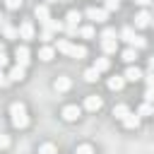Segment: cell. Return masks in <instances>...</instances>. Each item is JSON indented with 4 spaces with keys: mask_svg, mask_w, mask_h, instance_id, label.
Returning <instances> with one entry per match:
<instances>
[{
    "mask_svg": "<svg viewBox=\"0 0 154 154\" xmlns=\"http://www.w3.org/2000/svg\"><path fill=\"white\" fill-rule=\"evenodd\" d=\"M55 48H58L60 53L70 55V58H77V60L87 58V48H84V46H77V43H72V41H67V38H58Z\"/></svg>",
    "mask_w": 154,
    "mask_h": 154,
    "instance_id": "1",
    "label": "cell"
},
{
    "mask_svg": "<svg viewBox=\"0 0 154 154\" xmlns=\"http://www.w3.org/2000/svg\"><path fill=\"white\" fill-rule=\"evenodd\" d=\"M10 116H12V125L14 128H26L29 125V116H26V108H24V103H12L10 106Z\"/></svg>",
    "mask_w": 154,
    "mask_h": 154,
    "instance_id": "2",
    "label": "cell"
},
{
    "mask_svg": "<svg viewBox=\"0 0 154 154\" xmlns=\"http://www.w3.org/2000/svg\"><path fill=\"white\" fill-rule=\"evenodd\" d=\"M84 14H87V19H91V22H106V19H108V12L101 10V7H89Z\"/></svg>",
    "mask_w": 154,
    "mask_h": 154,
    "instance_id": "3",
    "label": "cell"
},
{
    "mask_svg": "<svg viewBox=\"0 0 154 154\" xmlns=\"http://www.w3.org/2000/svg\"><path fill=\"white\" fill-rule=\"evenodd\" d=\"M14 58H17V65L26 67V65H29V60H31V53H29V48H26V46H17Z\"/></svg>",
    "mask_w": 154,
    "mask_h": 154,
    "instance_id": "4",
    "label": "cell"
},
{
    "mask_svg": "<svg viewBox=\"0 0 154 154\" xmlns=\"http://www.w3.org/2000/svg\"><path fill=\"white\" fill-rule=\"evenodd\" d=\"M0 31H2V36H5V38H17V36H19V29H14L5 17L0 19Z\"/></svg>",
    "mask_w": 154,
    "mask_h": 154,
    "instance_id": "5",
    "label": "cell"
},
{
    "mask_svg": "<svg viewBox=\"0 0 154 154\" xmlns=\"http://www.w3.org/2000/svg\"><path fill=\"white\" fill-rule=\"evenodd\" d=\"M19 38H24V41H31V38H34V24H31L29 19H24V22L19 24Z\"/></svg>",
    "mask_w": 154,
    "mask_h": 154,
    "instance_id": "6",
    "label": "cell"
},
{
    "mask_svg": "<svg viewBox=\"0 0 154 154\" xmlns=\"http://www.w3.org/2000/svg\"><path fill=\"white\" fill-rule=\"evenodd\" d=\"M128 82H140V79H144V72L137 67V65H130L128 70H125V75H123Z\"/></svg>",
    "mask_w": 154,
    "mask_h": 154,
    "instance_id": "7",
    "label": "cell"
},
{
    "mask_svg": "<svg viewBox=\"0 0 154 154\" xmlns=\"http://www.w3.org/2000/svg\"><path fill=\"white\" fill-rule=\"evenodd\" d=\"M149 24H152V14H149L147 10H142V12L135 14V26H137V29H144V26H149Z\"/></svg>",
    "mask_w": 154,
    "mask_h": 154,
    "instance_id": "8",
    "label": "cell"
},
{
    "mask_svg": "<svg viewBox=\"0 0 154 154\" xmlns=\"http://www.w3.org/2000/svg\"><path fill=\"white\" fill-rule=\"evenodd\" d=\"M101 103H103V101H101V96H96V94H89V96L84 99V108H87V111H99Z\"/></svg>",
    "mask_w": 154,
    "mask_h": 154,
    "instance_id": "9",
    "label": "cell"
},
{
    "mask_svg": "<svg viewBox=\"0 0 154 154\" xmlns=\"http://www.w3.org/2000/svg\"><path fill=\"white\" fill-rule=\"evenodd\" d=\"M34 14H36V19H38L41 24H46V22L51 19V12H48V5H36V10H34Z\"/></svg>",
    "mask_w": 154,
    "mask_h": 154,
    "instance_id": "10",
    "label": "cell"
},
{
    "mask_svg": "<svg viewBox=\"0 0 154 154\" xmlns=\"http://www.w3.org/2000/svg\"><path fill=\"white\" fill-rule=\"evenodd\" d=\"M123 87H125V77H123V75H116V77L108 79V89H111V91H120Z\"/></svg>",
    "mask_w": 154,
    "mask_h": 154,
    "instance_id": "11",
    "label": "cell"
},
{
    "mask_svg": "<svg viewBox=\"0 0 154 154\" xmlns=\"http://www.w3.org/2000/svg\"><path fill=\"white\" fill-rule=\"evenodd\" d=\"M79 113H82L79 106H65V108H63V118H65V120H77Z\"/></svg>",
    "mask_w": 154,
    "mask_h": 154,
    "instance_id": "12",
    "label": "cell"
},
{
    "mask_svg": "<svg viewBox=\"0 0 154 154\" xmlns=\"http://www.w3.org/2000/svg\"><path fill=\"white\" fill-rule=\"evenodd\" d=\"M43 29H48L51 34H55V31H63V29H65V22H60V19H48V22L43 24Z\"/></svg>",
    "mask_w": 154,
    "mask_h": 154,
    "instance_id": "13",
    "label": "cell"
},
{
    "mask_svg": "<svg viewBox=\"0 0 154 154\" xmlns=\"http://www.w3.org/2000/svg\"><path fill=\"white\" fill-rule=\"evenodd\" d=\"M101 48H103V53H116L118 51V38H101Z\"/></svg>",
    "mask_w": 154,
    "mask_h": 154,
    "instance_id": "14",
    "label": "cell"
},
{
    "mask_svg": "<svg viewBox=\"0 0 154 154\" xmlns=\"http://www.w3.org/2000/svg\"><path fill=\"white\" fill-rule=\"evenodd\" d=\"M135 36H137V34H135V29H132V26H123V31H120V38H123L125 43H130V46H132Z\"/></svg>",
    "mask_w": 154,
    "mask_h": 154,
    "instance_id": "15",
    "label": "cell"
},
{
    "mask_svg": "<svg viewBox=\"0 0 154 154\" xmlns=\"http://www.w3.org/2000/svg\"><path fill=\"white\" fill-rule=\"evenodd\" d=\"M7 77H10L12 82H22V79H24V67H22V65H14V67L10 70Z\"/></svg>",
    "mask_w": 154,
    "mask_h": 154,
    "instance_id": "16",
    "label": "cell"
},
{
    "mask_svg": "<svg viewBox=\"0 0 154 154\" xmlns=\"http://www.w3.org/2000/svg\"><path fill=\"white\" fill-rule=\"evenodd\" d=\"M123 125H125V128H130V130H132V128H137V125H140V116H137V113H128V116L123 118Z\"/></svg>",
    "mask_w": 154,
    "mask_h": 154,
    "instance_id": "17",
    "label": "cell"
},
{
    "mask_svg": "<svg viewBox=\"0 0 154 154\" xmlns=\"http://www.w3.org/2000/svg\"><path fill=\"white\" fill-rule=\"evenodd\" d=\"M53 55H55V48H51V46H43V48L38 51V58H41L43 63H48V60H53Z\"/></svg>",
    "mask_w": 154,
    "mask_h": 154,
    "instance_id": "18",
    "label": "cell"
},
{
    "mask_svg": "<svg viewBox=\"0 0 154 154\" xmlns=\"http://www.w3.org/2000/svg\"><path fill=\"white\" fill-rule=\"evenodd\" d=\"M120 58H123L125 63H135V60H137V51H135L132 46H128V48L120 53Z\"/></svg>",
    "mask_w": 154,
    "mask_h": 154,
    "instance_id": "19",
    "label": "cell"
},
{
    "mask_svg": "<svg viewBox=\"0 0 154 154\" xmlns=\"http://www.w3.org/2000/svg\"><path fill=\"white\" fill-rule=\"evenodd\" d=\"M53 89L55 91H67L70 89V77H58L55 84H53Z\"/></svg>",
    "mask_w": 154,
    "mask_h": 154,
    "instance_id": "20",
    "label": "cell"
},
{
    "mask_svg": "<svg viewBox=\"0 0 154 154\" xmlns=\"http://www.w3.org/2000/svg\"><path fill=\"white\" fill-rule=\"evenodd\" d=\"M94 67H96L99 72H103V70L111 67V60H108V58H96V60H94Z\"/></svg>",
    "mask_w": 154,
    "mask_h": 154,
    "instance_id": "21",
    "label": "cell"
},
{
    "mask_svg": "<svg viewBox=\"0 0 154 154\" xmlns=\"http://www.w3.org/2000/svg\"><path fill=\"white\" fill-rule=\"evenodd\" d=\"M128 113H130V108H128L125 103H118V106L113 108V116H116V118H120V120H123V118H125Z\"/></svg>",
    "mask_w": 154,
    "mask_h": 154,
    "instance_id": "22",
    "label": "cell"
},
{
    "mask_svg": "<svg viewBox=\"0 0 154 154\" xmlns=\"http://www.w3.org/2000/svg\"><path fill=\"white\" fill-rule=\"evenodd\" d=\"M79 19H82V12H77V10H70V12H67V17H65V22H67V24H77Z\"/></svg>",
    "mask_w": 154,
    "mask_h": 154,
    "instance_id": "23",
    "label": "cell"
},
{
    "mask_svg": "<svg viewBox=\"0 0 154 154\" xmlns=\"http://www.w3.org/2000/svg\"><path fill=\"white\" fill-rule=\"evenodd\" d=\"M84 79H87V82H96V79H99V70H96V67H87V70H84Z\"/></svg>",
    "mask_w": 154,
    "mask_h": 154,
    "instance_id": "24",
    "label": "cell"
},
{
    "mask_svg": "<svg viewBox=\"0 0 154 154\" xmlns=\"http://www.w3.org/2000/svg\"><path fill=\"white\" fill-rule=\"evenodd\" d=\"M137 116H154V106L144 101V103L140 106V111H137Z\"/></svg>",
    "mask_w": 154,
    "mask_h": 154,
    "instance_id": "25",
    "label": "cell"
},
{
    "mask_svg": "<svg viewBox=\"0 0 154 154\" xmlns=\"http://www.w3.org/2000/svg\"><path fill=\"white\" fill-rule=\"evenodd\" d=\"M38 154H58V149H55V144L46 142V144H41V147H38Z\"/></svg>",
    "mask_w": 154,
    "mask_h": 154,
    "instance_id": "26",
    "label": "cell"
},
{
    "mask_svg": "<svg viewBox=\"0 0 154 154\" xmlns=\"http://www.w3.org/2000/svg\"><path fill=\"white\" fill-rule=\"evenodd\" d=\"M94 34H96V31H94V26H89V24L79 29V36H82V38H94Z\"/></svg>",
    "mask_w": 154,
    "mask_h": 154,
    "instance_id": "27",
    "label": "cell"
},
{
    "mask_svg": "<svg viewBox=\"0 0 154 154\" xmlns=\"http://www.w3.org/2000/svg\"><path fill=\"white\" fill-rule=\"evenodd\" d=\"M65 34H67V36H77V34H79L77 24H67V22H65Z\"/></svg>",
    "mask_w": 154,
    "mask_h": 154,
    "instance_id": "28",
    "label": "cell"
},
{
    "mask_svg": "<svg viewBox=\"0 0 154 154\" xmlns=\"http://www.w3.org/2000/svg\"><path fill=\"white\" fill-rule=\"evenodd\" d=\"M118 7H120V0H106V7L103 10L111 12V10H118Z\"/></svg>",
    "mask_w": 154,
    "mask_h": 154,
    "instance_id": "29",
    "label": "cell"
},
{
    "mask_svg": "<svg viewBox=\"0 0 154 154\" xmlns=\"http://www.w3.org/2000/svg\"><path fill=\"white\" fill-rule=\"evenodd\" d=\"M75 154H94V149H91V144H79Z\"/></svg>",
    "mask_w": 154,
    "mask_h": 154,
    "instance_id": "30",
    "label": "cell"
},
{
    "mask_svg": "<svg viewBox=\"0 0 154 154\" xmlns=\"http://www.w3.org/2000/svg\"><path fill=\"white\" fill-rule=\"evenodd\" d=\"M144 46H147V41H144L142 36H135V41H132V48L137 51V48H144Z\"/></svg>",
    "mask_w": 154,
    "mask_h": 154,
    "instance_id": "31",
    "label": "cell"
},
{
    "mask_svg": "<svg viewBox=\"0 0 154 154\" xmlns=\"http://www.w3.org/2000/svg\"><path fill=\"white\" fill-rule=\"evenodd\" d=\"M5 5H7V10H17V7H22V0H5Z\"/></svg>",
    "mask_w": 154,
    "mask_h": 154,
    "instance_id": "32",
    "label": "cell"
},
{
    "mask_svg": "<svg viewBox=\"0 0 154 154\" xmlns=\"http://www.w3.org/2000/svg\"><path fill=\"white\" fill-rule=\"evenodd\" d=\"M101 38H116V29H103V34H101Z\"/></svg>",
    "mask_w": 154,
    "mask_h": 154,
    "instance_id": "33",
    "label": "cell"
},
{
    "mask_svg": "<svg viewBox=\"0 0 154 154\" xmlns=\"http://www.w3.org/2000/svg\"><path fill=\"white\" fill-rule=\"evenodd\" d=\"M144 82H147L149 89H154V72H147V75H144Z\"/></svg>",
    "mask_w": 154,
    "mask_h": 154,
    "instance_id": "34",
    "label": "cell"
},
{
    "mask_svg": "<svg viewBox=\"0 0 154 154\" xmlns=\"http://www.w3.org/2000/svg\"><path fill=\"white\" fill-rule=\"evenodd\" d=\"M51 38H53V34H51L48 29H43V31H41V41H43V43H48Z\"/></svg>",
    "mask_w": 154,
    "mask_h": 154,
    "instance_id": "35",
    "label": "cell"
},
{
    "mask_svg": "<svg viewBox=\"0 0 154 154\" xmlns=\"http://www.w3.org/2000/svg\"><path fill=\"white\" fill-rule=\"evenodd\" d=\"M144 101H147V103H152V101H154V89H149V87H147V91H144Z\"/></svg>",
    "mask_w": 154,
    "mask_h": 154,
    "instance_id": "36",
    "label": "cell"
},
{
    "mask_svg": "<svg viewBox=\"0 0 154 154\" xmlns=\"http://www.w3.org/2000/svg\"><path fill=\"white\" fill-rule=\"evenodd\" d=\"M5 147H10V137L7 135H0V149H5Z\"/></svg>",
    "mask_w": 154,
    "mask_h": 154,
    "instance_id": "37",
    "label": "cell"
},
{
    "mask_svg": "<svg viewBox=\"0 0 154 154\" xmlns=\"http://www.w3.org/2000/svg\"><path fill=\"white\" fill-rule=\"evenodd\" d=\"M5 65H7V53H5V51H0V70H2Z\"/></svg>",
    "mask_w": 154,
    "mask_h": 154,
    "instance_id": "38",
    "label": "cell"
},
{
    "mask_svg": "<svg viewBox=\"0 0 154 154\" xmlns=\"http://www.w3.org/2000/svg\"><path fill=\"white\" fill-rule=\"evenodd\" d=\"M149 72H154V55L149 58Z\"/></svg>",
    "mask_w": 154,
    "mask_h": 154,
    "instance_id": "39",
    "label": "cell"
},
{
    "mask_svg": "<svg viewBox=\"0 0 154 154\" xmlns=\"http://www.w3.org/2000/svg\"><path fill=\"white\" fill-rule=\"evenodd\" d=\"M137 5H149V2H154V0H135Z\"/></svg>",
    "mask_w": 154,
    "mask_h": 154,
    "instance_id": "40",
    "label": "cell"
},
{
    "mask_svg": "<svg viewBox=\"0 0 154 154\" xmlns=\"http://www.w3.org/2000/svg\"><path fill=\"white\" fill-rule=\"evenodd\" d=\"M5 84H7V82H2V79H0V87H5Z\"/></svg>",
    "mask_w": 154,
    "mask_h": 154,
    "instance_id": "41",
    "label": "cell"
},
{
    "mask_svg": "<svg viewBox=\"0 0 154 154\" xmlns=\"http://www.w3.org/2000/svg\"><path fill=\"white\" fill-rule=\"evenodd\" d=\"M48 2H60V0H48Z\"/></svg>",
    "mask_w": 154,
    "mask_h": 154,
    "instance_id": "42",
    "label": "cell"
},
{
    "mask_svg": "<svg viewBox=\"0 0 154 154\" xmlns=\"http://www.w3.org/2000/svg\"><path fill=\"white\" fill-rule=\"evenodd\" d=\"M0 51H2V41H0Z\"/></svg>",
    "mask_w": 154,
    "mask_h": 154,
    "instance_id": "43",
    "label": "cell"
},
{
    "mask_svg": "<svg viewBox=\"0 0 154 154\" xmlns=\"http://www.w3.org/2000/svg\"><path fill=\"white\" fill-rule=\"evenodd\" d=\"M152 26H154V19H152Z\"/></svg>",
    "mask_w": 154,
    "mask_h": 154,
    "instance_id": "44",
    "label": "cell"
},
{
    "mask_svg": "<svg viewBox=\"0 0 154 154\" xmlns=\"http://www.w3.org/2000/svg\"><path fill=\"white\" fill-rule=\"evenodd\" d=\"M0 19H2V14H0Z\"/></svg>",
    "mask_w": 154,
    "mask_h": 154,
    "instance_id": "45",
    "label": "cell"
}]
</instances>
